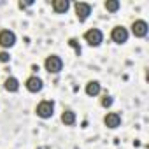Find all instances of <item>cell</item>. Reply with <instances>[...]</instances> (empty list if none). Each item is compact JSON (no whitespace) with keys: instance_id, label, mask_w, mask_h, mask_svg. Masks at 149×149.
<instances>
[{"instance_id":"obj_1","label":"cell","mask_w":149,"mask_h":149,"mask_svg":"<svg viewBox=\"0 0 149 149\" xmlns=\"http://www.w3.org/2000/svg\"><path fill=\"white\" fill-rule=\"evenodd\" d=\"M44 68L49 72V74H60L61 68H63V60L58 56V54H51L46 58L44 61Z\"/></svg>"},{"instance_id":"obj_2","label":"cell","mask_w":149,"mask_h":149,"mask_svg":"<svg viewBox=\"0 0 149 149\" xmlns=\"http://www.w3.org/2000/svg\"><path fill=\"white\" fill-rule=\"evenodd\" d=\"M35 114H37L39 118H42V119L53 118V114H54V104L49 102V100H42V102L35 107Z\"/></svg>"},{"instance_id":"obj_3","label":"cell","mask_w":149,"mask_h":149,"mask_svg":"<svg viewBox=\"0 0 149 149\" xmlns=\"http://www.w3.org/2000/svg\"><path fill=\"white\" fill-rule=\"evenodd\" d=\"M84 40L91 46V47H97L104 42V33L100 28H90L86 33H84Z\"/></svg>"},{"instance_id":"obj_4","label":"cell","mask_w":149,"mask_h":149,"mask_svg":"<svg viewBox=\"0 0 149 149\" xmlns=\"http://www.w3.org/2000/svg\"><path fill=\"white\" fill-rule=\"evenodd\" d=\"M74 9H76V16H77V19L81 23L86 21L90 18V14H91V6L86 4V2H76L74 4Z\"/></svg>"},{"instance_id":"obj_5","label":"cell","mask_w":149,"mask_h":149,"mask_svg":"<svg viewBox=\"0 0 149 149\" xmlns=\"http://www.w3.org/2000/svg\"><path fill=\"white\" fill-rule=\"evenodd\" d=\"M16 44V35L14 32L11 30H2L0 32V47H4V49H9Z\"/></svg>"},{"instance_id":"obj_6","label":"cell","mask_w":149,"mask_h":149,"mask_svg":"<svg viewBox=\"0 0 149 149\" xmlns=\"http://www.w3.org/2000/svg\"><path fill=\"white\" fill-rule=\"evenodd\" d=\"M111 39L116 42V44H125L128 40V30L125 26H114L112 32H111Z\"/></svg>"},{"instance_id":"obj_7","label":"cell","mask_w":149,"mask_h":149,"mask_svg":"<svg viewBox=\"0 0 149 149\" xmlns=\"http://www.w3.org/2000/svg\"><path fill=\"white\" fill-rule=\"evenodd\" d=\"M25 86H26V90H28L30 93H39V91L44 88V83H42V79H40L39 76H30V77L25 81Z\"/></svg>"},{"instance_id":"obj_8","label":"cell","mask_w":149,"mask_h":149,"mask_svg":"<svg viewBox=\"0 0 149 149\" xmlns=\"http://www.w3.org/2000/svg\"><path fill=\"white\" fill-rule=\"evenodd\" d=\"M147 32H149V26L144 19H137V21L132 23V33L135 37H146Z\"/></svg>"},{"instance_id":"obj_9","label":"cell","mask_w":149,"mask_h":149,"mask_svg":"<svg viewBox=\"0 0 149 149\" xmlns=\"http://www.w3.org/2000/svg\"><path fill=\"white\" fill-rule=\"evenodd\" d=\"M104 125H105L107 128L114 130V128H118V126L121 125V116H119L118 112H109V114L104 118Z\"/></svg>"},{"instance_id":"obj_10","label":"cell","mask_w":149,"mask_h":149,"mask_svg":"<svg viewBox=\"0 0 149 149\" xmlns=\"http://www.w3.org/2000/svg\"><path fill=\"white\" fill-rule=\"evenodd\" d=\"M68 7H70V2H68V0H53V11L58 13V14L67 13Z\"/></svg>"},{"instance_id":"obj_11","label":"cell","mask_w":149,"mask_h":149,"mask_svg":"<svg viewBox=\"0 0 149 149\" xmlns=\"http://www.w3.org/2000/svg\"><path fill=\"white\" fill-rule=\"evenodd\" d=\"M61 123H63L65 126H72L74 123H76V112L70 111V109L63 111V112H61Z\"/></svg>"},{"instance_id":"obj_12","label":"cell","mask_w":149,"mask_h":149,"mask_svg":"<svg viewBox=\"0 0 149 149\" xmlns=\"http://www.w3.org/2000/svg\"><path fill=\"white\" fill-rule=\"evenodd\" d=\"M4 88H6L9 93H16V91L19 90V81H18L16 77H7V79L4 81Z\"/></svg>"},{"instance_id":"obj_13","label":"cell","mask_w":149,"mask_h":149,"mask_svg":"<svg viewBox=\"0 0 149 149\" xmlns=\"http://www.w3.org/2000/svg\"><path fill=\"white\" fill-rule=\"evenodd\" d=\"M100 83L98 81H90L88 84H86V95L88 97H97L98 93H100Z\"/></svg>"},{"instance_id":"obj_14","label":"cell","mask_w":149,"mask_h":149,"mask_svg":"<svg viewBox=\"0 0 149 149\" xmlns=\"http://www.w3.org/2000/svg\"><path fill=\"white\" fill-rule=\"evenodd\" d=\"M105 9L109 13H116L119 9V2H118V0H107V2H105Z\"/></svg>"},{"instance_id":"obj_15","label":"cell","mask_w":149,"mask_h":149,"mask_svg":"<svg viewBox=\"0 0 149 149\" xmlns=\"http://www.w3.org/2000/svg\"><path fill=\"white\" fill-rule=\"evenodd\" d=\"M100 104H102V107H105V109H107V107H111V105L114 104V100H112V97L105 95V97L102 98V102H100Z\"/></svg>"},{"instance_id":"obj_16","label":"cell","mask_w":149,"mask_h":149,"mask_svg":"<svg viewBox=\"0 0 149 149\" xmlns=\"http://www.w3.org/2000/svg\"><path fill=\"white\" fill-rule=\"evenodd\" d=\"M9 60H11V56H9L7 51H0V61H2V63H7Z\"/></svg>"},{"instance_id":"obj_17","label":"cell","mask_w":149,"mask_h":149,"mask_svg":"<svg viewBox=\"0 0 149 149\" xmlns=\"http://www.w3.org/2000/svg\"><path fill=\"white\" fill-rule=\"evenodd\" d=\"M33 2H32V0H30V2H19V7L21 9H25V7H28V6H32Z\"/></svg>"}]
</instances>
